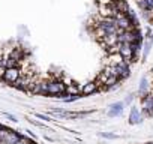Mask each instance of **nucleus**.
<instances>
[{
    "label": "nucleus",
    "instance_id": "obj_1",
    "mask_svg": "<svg viewBox=\"0 0 153 144\" xmlns=\"http://www.w3.org/2000/svg\"><path fill=\"white\" fill-rule=\"evenodd\" d=\"M152 42H153V38H152V35H147V41H146V44H144V51H143V59H144V60L147 59V56H149V53H150Z\"/></svg>",
    "mask_w": 153,
    "mask_h": 144
},
{
    "label": "nucleus",
    "instance_id": "obj_2",
    "mask_svg": "<svg viewBox=\"0 0 153 144\" xmlns=\"http://www.w3.org/2000/svg\"><path fill=\"white\" fill-rule=\"evenodd\" d=\"M131 122H132V123H138V122H140V117H138L137 110H132V114H131Z\"/></svg>",
    "mask_w": 153,
    "mask_h": 144
},
{
    "label": "nucleus",
    "instance_id": "obj_3",
    "mask_svg": "<svg viewBox=\"0 0 153 144\" xmlns=\"http://www.w3.org/2000/svg\"><path fill=\"white\" fill-rule=\"evenodd\" d=\"M147 144H153V143H147Z\"/></svg>",
    "mask_w": 153,
    "mask_h": 144
}]
</instances>
